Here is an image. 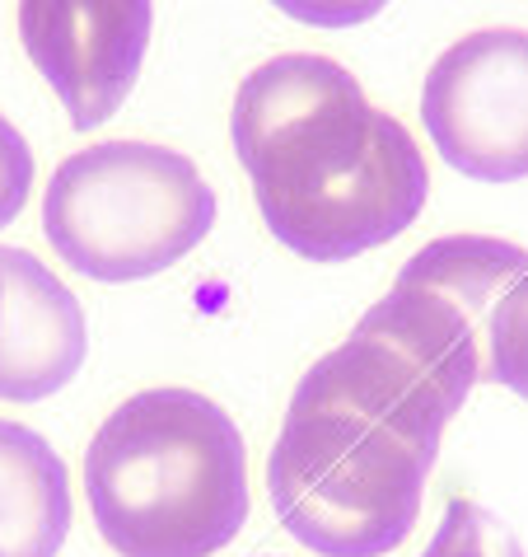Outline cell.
I'll use <instances>...</instances> for the list:
<instances>
[{"mask_svg": "<svg viewBox=\"0 0 528 557\" xmlns=\"http://www.w3.org/2000/svg\"><path fill=\"white\" fill-rule=\"evenodd\" d=\"M229 136L267 230L309 262L379 249L426 207L422 146L328 57L262 61L235 95Z\"/></svg>", "mask_w": 528, "mask_h": 557, "instance_id": "cell-1", "label": "cell"}, {"mask_svg": "<svg viewBox=\"0 0 528 557\" xmlns=\"http://www.w3.org/2000/svg\"><path fill=\"white\" fill-rule=\"evenodd\" d=\"M449 404L398 351L351 333L304 370L267 463L272 506L318 557H384L412 534Z\"/></svg>", "mask_w": 528, "mask_h": 557, "instance_id": "cell-2", "label": "cell"}, {"mask_svg": "<svg viewBox=\"0 0 528 557\" xmlns=\"http://www.w3.org/2000/svg\"><path fill=\"white\" fill-rule=\"evenodd\" d=\"M85 497L122 557H211L248 520V455L221 404L197 389H146L99 426Z\"/></svg>", "mask_w": 528, "mask_h": 557, "instance_id": "cell-3", "label": "cell"}, {"mask_svg": "<svg viewBox=\"0 0 528 557\" xmlns=\"http://www.w3.org/2000/svg\"><path fill=\"white\" fill-rule=\"evenodd\" d=\"M215 225V193L188 154L150 141H103L56 164L42 230L61 262L95 282H150Z\"/></svg>", "mask_w": 528, "mask_h": 557, "instance_id": "cell-4", "label": "cell"}, {"mask_svg": "<svg viewBox=\"0 0 528 557\" xmlns=\"http://www.w3.org/2000/svg\"><path fill=\"white\" fill-rule=\"evenodd\" d=\"M528 276V249L491 235L435 239L398 272V286L355 323V333L398 351L449 404L463 408L487 380L501 314Z\"/></svg>", "mask_w": 528, "mask_h": 557, "instance_id": "cell-5", "label": "cell"}, {"mask_svg": "<svg viewBox=\"0 0 528 557\" xmlns=\"http://www.w3.org/2000/svg\"><path fill=\"white\" fill-rule=\"evenodd\" d=\"M422 122L435 150L481 183L528 178V34L477 28L426 75Z\"/></svg>", "mask_w": 528, "mask_h": 557, "instance_id": "cell-6", "label": "cell"}, {"mask_svg": "<svg viewBox=\"0 0 528 557\" xmlns=\"http://www.w3.org/2000/svg\"><path fill=\"white\" fill-rule=\"evenodd\" d=\"M154 10L146 0H28L20 38L42 81L80 132L103 127L127 103L150 48Z\"/></svg>", "mask_w": 528, "mask_h": 557, "instance_id": "cell-7", "label": "cell"}, {"mask_svg": "<svg viewBox=\"0 0 528 557\" xmlns=\"http://www.w3.org/2000/svg\"><path fill=\"white\" fill-rule=\"evenodd\" d=\"M85 309L34 253L0 244V398L38 404L80 375Z\"/></svg>", "mask_w": 528, "mask_h": 557, "instance_id": "cell-8", "label": "cell"}, {"mask_svg": "<svg viewBox=\"0 0 528 557\" xmlns=\"http://www.w3.org/2000/svg\"><path fill=\"white\" fill-rule=\"evenodd\" d=\"M66 534V463L34 426L0 422V557H56Z\"/></svg>", "mask_w": 528, "mask_h": 557, "instance_id": "cell-9", "label": "cell"}, {"mask_svg": "<svg viewBox=\"0 0 528 557\" xmlns=\"http://www.w3.org/2000/svg\"><path fill=\"white\" fill-rule=\"evenodd\" d=\"M422 557H524V548L501 516L473 497H454Z\"/></svg>", "mask_w": 528, "mask_h": 557, "instance_id": "cell-10", "label": "cell"}, {"mask_svg": "<svg viewBox=\"0 0 528 557\" xmlns=\"http://www.w3.org/2000/svg\"><path fill=\"white\" fill-rule=\"evenodd\" d=\"M34 188V150L10 117H0V230L24 211Z\"/></svg>", "mask_w": 528, "mask_h": 557, "instance_id": "cell-11", "label": "cell"}]
</instances>
